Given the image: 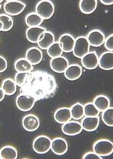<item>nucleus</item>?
<instances>
[{
    "mask_svg": "<svg viewBox=\"0 0 113 159\" xmlns=\"http://www.w3.org/2000/svg\"><path fill=\"white\" fill-rule=\"evenodd\" d=\"M54 76L47 71L37 70L28 73L23 85L21 87L22 93L33 96L36 101L52 97L56 90Z\"/></svg>",
    "mask_w": 113,
    "mask_h": 159,
    "instance_id": "obj_1",
    "label": "nucleus"
},
{
    "mask_svg": "<svg viewBox=\"0 0 113 159\" xmlns=\"http://www.w3.org/2000/svg\"><path fill=\"white\" fill-rule=\"evenodd\" d=\"M35 11L36 14L39 15L44 20H48L53 15L55 7L51 1L43 0L36 4Z\"/></svg>",
    "mask_w": 113,
    "mask_h": 159,
    "instance_id": "obj_2",
    "label": "nucleus"
},
{
    "mask_svg": "<svg viewBox=\"0 0 113 159\" xmlns=\"http://www.w3.org/2000/svg\"><path fill=\"white\" fill-rule=\"evenodd\" d=\"M93 152L100 157H106L113 152V143L107 139H101L93 145Z\"/></svg>",
    "mask_w": 113,
    "mask_h": 159,
    "instance_id": "obj_3",
    "label": "nucleus"
},
{
    "mask_svg": "<svg viewBox=\"0 0 113 159\" xmlns=\"http://www.w3.org/2000/svg\"><path fill=\"white\" fill-rule=\"evenodd\" d=\"M52 140L45 135L37 136L33 142V150L39 154H45L47 153L51 148Z\"/></svg>",
    "mask_w": 113,
    "mask_h": 159,
    "instance_id": "obj_4",
    "label": "nucleus"
},
{
    "mask_svg": "<svg viewBox=\"0 0 113 159\" xmlns=\"http://www.w3.org/2000/svg\"><path fill=\"white\" fill-rule=\"evenodd\" d=\"M90 50V45L86 37L80 36L75 40L73 49V55L78 58H82L87 54Z\"/></svg>",
    "mask_w": 113,
    "mask_h": 159,
    "instance_id": "obj_5",
    "label": "nucleus"
},
{
    "mask_svg": "<svg viewBox=\"0 0 113 159\" xmlns=\"http://www.w3.org/2000/svg\"><path fill=\"white\" fill-rule=\"evenodd\" d=\"M36 100L35 98L28 94L21 93L19 95L16 99V104L18 109L23 112L30 111L34 106Z\"/></svg>",
    "mask_w": 113,
    "mask_h": 159,
    "instance_id": "obj_6",
    "label": "nucleus"
},
{
    "mask_svg": "<svg viewBox=\"0 0 113 159\" xmlns=\"http://www.w3.org/2000/svg\"><path fill=\"white\" fill-rule=\"evenodd\" d=\"M26 7V4L20 1H6L4 4V10L5 13L9 16H16L23 11Z\"/></svg>",
    "mask_w": 113,
    "mask_h": 159,
    "instance_id": "obj_7",
    "label": "nucleus"
},
{
    "mask_svg": "<svg viewBox=\"0 0 113 159\" xmlns=\"http://www.w3.org/2000/svg\"><path fill=\"white\" fill-rule=\"evenodd\" d=\"M90 46L92 47H99L105 41V35L104 33L98 29L91 30L86 37Z\"/></svg>",
    "mask_w": 113,
    "mask_h": 159,
    "instance_id": "obj_8",
    "label": "nucleus"
},
{
    "mask_svg": "<svg viewBox=\"0 0 113 159\" xmlns=\"http://www.w3.org/2000/svg\"><path fill=\"white\" fill-rule=\"evenodd\" d=\"M82 66L87 70L96 69L99 65V57L96 51L89 52L81 58Z\"/></svg>",
    "mask_w": 113,
    "mask_h": 159,
    "instance_id": "obj_9",
    "label": "nucleus"
},
{
    "mask_svg": "<svg viewBox=\"0 0 113 159\" xmlns=\"http://www.w3.org/2000/svg\"><path fill=\"white\" fill-rule=\"evenodd\" d=\"M47 29L42 27H29L26 31V37L28 41L31 43H38L43 38L44 34Z\"/></svg>",
    "mask_w": 113,
    "mask_h": 159,
    "instance_id": "obj_10",
    "label": "nucleus"
},
{
    "mask_svg": "<svg viewBox=\"0 0 113 159\" xmlns=\"http://www.w3.org/2000/svg\"><path fill=\"white\" fill-rule=\"evenodd\" d=\"M22 125L26 131L29 132L35 131L40 126V120L36 116L29 114L23 117Z\"/></svg>",
    "mask_w": 113,
    "mask_h": 159,
    "instance_id": "obj_11",
    "label": "nucleus"
},
{
    "mask_svg": "<svg viewBox=\"0 0 113 159\" xmlns=\"http://www.w3.org/2000/svg\"><path fill=\"white\" fill-rule=\"evenodd\" d=\"M51 69L57 73H64L65 70L69 66L68 59L64 56L52 58L50 63Z\"/></svg>",
    "mask_w": 113,
    "mask_h": 159,
    "instance_id": "obj_12",
    "label": "nucleus"
},
{
    "mask_svg": "<svg viewBox=\"0 0 113 159\" xmlns=\"http://www.w3.org/2000/svg\"><path fill=\"white\" fill-rule=\"evenodd\" d=\"M50 149L56 155H63L68 150L67 142L62 138H55L52 140Z\"/></svg>",
    "mask_w": 113,
    "mask_h": 159,
    "instance_id": "obj_13",
    "label": "nucleus"
},
{
    "mask_svg": "<svg viewBox=\"0 0 113 159\" xmlns=\"http://www.w3.org/2000/svg\"><path fill=\"white\" fill-rule=\"evenodd\" d=\"M25 58L32 65H36L42 61L43 53L40 49L36 47H32L27 50Z\"/></svg>",
    "mask_w": 113,
    "mask_h": 159,
    "instance_id": "obj_14",
    "label": "nucleus"
},
{
    "mask_svg": "<svg viewBox=\"0 0 113 159\" xmlns=\"http://www.w3.org/2000/svg\"><path fill=\"white\" fill-rule=\"evenodd\" d=\"M81 124L77 121H69V122L63 124L62 126V132L67 136H75L79 134L82 131Z\"/></svg>",
    "mask_w": 113,
    "mask_h": 159,
    "instance_id": "obj_15",
    "label": "nucleus"
},
{
    "mask_svg": "<svg viewBox=\"0 0 113 159\" xmlns=\"http://www.w3.org/2000/svg\"><path fill=\"white\" fill-rule=\"evenodd\" d=\"M100 118L99 116L87 117L86 116L82 119L81 121V126L82 129L86 131L91 132L98 129L99 125Z\"/></svg>",
    "mask_w": 113,
    "mask_h": 159,
    "instance_id": "obj_16",
    "label": "nucleus"
},
{
    "mask_svg": "<svg viewBox=\"0 0 113 159\" xmlns=\"http://www.w3.org/2000/svg\"><path fill=\"white\" fill-rule=\"evenodd\" d=\"M82 74V67L77 64L69 65L64 71L65 77L70 81H74L79 79Z\"/></svg>",
    "mask_w": 113,
    "mask_h": 159,
    "instance_id": "obj_17",
    "label": "nucleus"
},
{
    "mask_svg": "<svg viewBox=\"0 0 113 159\" xmlns=\"http://www.w3.org/2000/svg\"><path fill=\"white\" fill-rule=\"evenodd\" d=\"M99 67L104 70H111L113 69V52L107 51L103 53L99 57Z\"/></svg>",
    "mask_w": 113,
    "mask_h": 159,
    "instance_id": "obj_18",
    "label": "nucleus"
},
{
    "mask_svg": "<svg viewBox=\"0 0 113 159\" xmlns=\"http://www.w3.org/2000/svg\"><path fill=\"white\" fill-rule=\"evenodd\" d=\"M72 119L70 109L69 107H61L55 112L54 119L59 124H65Z\"/></svg>",
    "mask_w": 113,
    "mask_h": 159,
    "instance_id": "obj_19",
    "label": "nucleus"
},
{
    "mask_svg": "<svg viewBox=\"0 0 113 159\" xmlns=\"http://www.w3.org/2000/svg\"><path fill=\"white\" fill-rule=\"evenodd\" d=\"M58 42L61 44L63 52L69 53L73 51L75 44V39L72 35L69 34H64L62 35L60 37Z\"/></svg>",
    "mask_w": 113,
    "mask_h": 159,
    "instance_id": "obj_20",
    "label": "nucleus"
},
{
    "mask_svg": "<svg viewBox=\"0 0 113 159\" xmlns=\"http://www.w3.org/2000/svg\"><path fill=\"white\" fill-rule=\"evenodd\" d=\"M98 7L97 0H81L79 2V9L84 14L89 15L95 11Z\"/></svg>",
    "mask_w": 113,
    "mask_h": 159,
    "instance_id": "obj_21",
    "label": "nucleus"
},
{
    "mask_svg": "<svg viewBox=\"0 0 113 159\" xmlns=\"http://www.w3.org/2000/svg\"><path fill=\"white\" fill-rule=\"evenodd\" d=\"M15 68L17 72L29 73L33 71V65L26 58H20L15 63Z\"/></svg>",
    "mask_w": 113,
    "mask_h": 159,
    "instance_id": "obj_22",
    "label": "nucleus"
},
{
    "mask_svg": "<svg viewBox=\"0 0 113 159\" xmlns=\"http://www.w3.org/2000/svg\"><path fill=\"white\" fill-rule=\"evenodd\" d=\"M93 104L99 111L103 112L110 107V101L109 98L104 95H99L94 99Z\"/></svg>",
    "mask_w": 113,
    "mask_h": 159,
    "instance_id": "obj_23",
    "label": "nucleus"
},
{
    "mask_svg": "<svg viewBox=\"0 0 113 159\" xmlns=\"http://www.w3.org/2000/svg\"><path fill=\"white\" fill-rule=\"evenodd\" d=\"M55 43V36L52 32L50 31H46L44 34L43 38L38 43V46L44 50H47V49Z\"/></svg>",
    "mask_w": 113,
    "mask_h": 159,
    "instance_id": "obj_24",
    "label": "nucleus"
},
{
    "mask_svg": "<svg viewBox=\"0 0 113 159\" xmlns=\"http://www.w3.org/2000/svg\"><path fill=\"white\" fill-rule=\"evenodd\" d=\"M43 22L44 19L35 12L28 13L25 17V23L28 27H40Z\"/></svg>",
    "mask_w": 113,
    "mask_h": 159,
    "instance_id": "obj_25",
    "label": "nucleus"
},
{
    "mask_svg": "<svg viewBox=\"0 0 113 159\" xmlns=\"http://www.w3.org/2000/svg\"><path fill=\"white\" fill-rule=\"evenodd\" d=\"M2 89L5 95L10 96L14 95L16 93L17 85L13 79L6 78L2 82Z\"/></svg>",
    "mask_w": 113,
    "mask_h": 159,
    "instance_id": "obj_26",
    "label": "nucleus"
},
{
    "mask_svg": "<svg viewBox=\"0 0 113 159\" xmlns=\"http://www.w3.org/2000/svg\"><path fill=\"white\" fill-rule=\"evenodd\" d=\"M0 158L2 159H16L18 151L12 146H5L0 150Z\"/></svg>",
    "mask_w": 113,
    "mask_h": 159,
    "instance_id": "obj_27",
    "label": "nucleus"
},
{
    "mask_svg": "<svg viewBox=\"0 0 113 159\" xmlns=\"http://www.w3.org/2000/svg\"><path fill=\"white\" fill-rule=\"evenodd\" d=\"M70 109V113L72 118L75 120H79L84 117V106L79 103H75L73 104Z\"/></svg>",
    "mask_w": 113,
    "mask_h": 159,
    "instance_id": "obj_28",
    "label": "nucleus"
},
{
    "mask_svg": "<svg viewBox=\"0 0 113 159\" xmlns=\"http://www.w3.org/2000/svg\"><path fill=\"white\" fill-rule=\"evenodd\" d=\"M47 54L52 59L61 56L63 54L61 44L59 42H55L47 49Z\"/></svg>",
    "mask_w": 113,
    "mask_h": 159,
    "instance_id": "obj_29",
    "label": "nucleus"
},
{
    "mask_svg": "<svg viewBox=\"0 0 113 159\" xmlns=\"http://www.w3.org/2000/svg\"><path fill=\"white\" fill-rule=\"evenodd\" d=\"M84 116L87 117L99 116L100 112L94 106L93 102H88L84 106Z\"/></svg>",
    "mask_w": 113,
    "mask_h": 159,
    "instance_id": "obj_30",
    "label": "nucleus"
},
{
    "mask_svg": "<svg viewBox=\"0 0 113 159\" xmlns=\"http://www.w3.org/2000/svg\"><path fill=\"white\" fill-rule=\"evenodd\" d=\"M102 119L104 123L107 126H113V107H109L103 112Z\"/></svg>",
    "mask_w": 113,
    "mask_h": 159,
    "instance_id": "obj_31",
    "label": "nucleus"
},
{
    "mask_svg": "<svg viewBox=\"0 0 113 159\" xmlns=\"http://www.w3.org/2000/svg\"><path fill=\"white\" fill-rule=\"evenodd\" d=\"M0 22L3 24L2 31L7 32L10 30L13 26V20L12 18L6 14L0 15Z\"/></svg>",
    "mask_w": 113,
    "mask_h": 159,
    "instance_id": "obj_32",
    "label": "nucleus"
},
{
    "mask_svg": "<svg viewBox=\"0 0 113 159\" xmlns=\"http://www.w3.org/2000/svg\"><path fill=\"white\" fill-rule=\"evenodd\" d=\"M28 73H20V72H18L15 76V82L17 86L21 87L24 82L25 79L28 75Z\"/></svg>",
    "mask_w": 113,
    "mask_h": 159,
    "instance_id": "obj_33",
    "label": "nucleus"
},
{
    "mask_svg": "<svg viewBox=\"0 0 113 159\" xmlns=\"http://www.w3.org/2000/svg\"><path fill=\"white\" fill-rule=\"evenodd\" d=\"M104 47L105 48L110 52H112L113 51V34L109 35L104 41Z\"/></svg>",
    "mask_w": 113,
    "mask_h": 159,
    "instance_id": "obj_34",
    "label": "nucleus"
},
{
    "mask_svg": "<svg viewBox=\"0 0 113 159\" xmlns=\"http://www.w3.org/2000/svg\"><path fill=\"white\" fill-rule=\"evenodd\" d=\"M84 159H103L102 157L99 156L94 152H89L86 153L82 157Z\"/></svg>",
    "mask_w": 113,
    "mask_h": 159,
    "instance_id": "obj_35",
    "label": "nucleus"
},
{
    "mask_svg": "<svg viewBox=\"0 0 113 159\" xmlns=\"http://www.w3.org/2000/svg\"><path fill=\"white\" fill-rule=\"evenodd\" d=\"M8 67V63L6 59L3 57L2 56H0V73L4 72Z\"/></svg>",
    "mask_w": 113,
    "mask_h": 159,
    "instance_id": "obj_36",
    "label": "nucleus"
},
{
    "mask_svg": "<svg viewBox=\"0 0 113 159\" xmlns=\"http://www.w3.org/2000/svg\"><path fill=\"white\" fill-rule=\"evenodd\" d=\"M101 3L104 5H111L113 4L112 0H101Z\"/></svg>",
    "mask_w": 113,
    "mask_h": 159,
    "instance_id": "obj_37",
    "label": "nucleus"
},
{
    "mask_svg": "<svg viewBox=\"0 0 113 159\" xmlns=\"http://www.w3.org/2000/svg\"><path fill=\"white\" fill-rule=\"evenodd\" d=\"M5 94L3 92V90H2V88H0V102H2L4 98H5Z\"/></svg>",
    "mask_w": 113,
    "mask_h": 159,
    "instance_id": "obj_38",
    "label": "nucleus"
},
{
    "mask_svg": "<svg viewBox=\"0 0 113 159\" xmlns=\"http://www.w3.org/2000/svg\"><path fill=\"white\" fill-rule=\"evenodd\" d=\"M3 29V24L2 22H0V32L2 31Z\"/></svg>",
    "mask_w": 113,
    "mask_h": 159,
    "instance_id": "obj_39",
    "label": "nucleus"
},
{
    "mask_svg": "<svg viewBox=\"0 0 113 159\" xmlns=\"http://www.w3.org/2000/svg\"><path fill=\"white\" fill-rule=\"evenodd\" d=\"M1 8H2V5L0 4V10H1Z\"/></svg>",
    "mask_w": 113,
    "mask_h": 159,
    "instance_id": "obj_40",
    "label": "nucleus"
}]
</instances>
